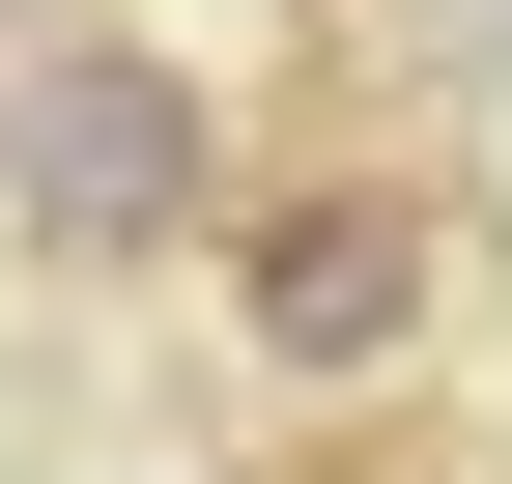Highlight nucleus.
Masks as SVG:
<instances>
[{
	"label": "nucleus",
	"instance_id": "f257e3e1",
	"mask_svg": "<svg viewBox=\"0 0 512 484\" xmlns=\"http://www.w3.org/2000/svg\"><path fill=\"white\" fill-rule=\"evenodd\" d=\"M200 257H228V371L285 399V428H342V399H399L427 342H456L484 228H456V171H256Z\"/></svg>",
	"mask_w": 512,
	"mask_h": 484
},
{
	"label": "nucleus",
	"instance_id": "f03ea898",
	"mask_svg": "<svg viewBox=\"0 0 512 484\" xmlns=\"http://www.w3.org/2000/svg\"><path fill=\"white\" fill-rule=\"evenodd\" d=\"M0 228H29L57 285H143L228 228V86L171 29H29L0 57Z\"/></svg>",
	"mask_w": 512,
	"mask_h": 484
}]
</instances>
